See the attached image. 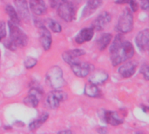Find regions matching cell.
I'll list each match as a JSON object with an SVG mask.
<instances>
[{"instance_id": "6da1fadb", "label": "cell", "mask_w": 149, "mask_h": 134, "mask_svg": "<svg viewBox=\"0 0 149 134\" xmlns=\"http://www.w3.org/2000/svg\"><path fill=\"white\" fill-rule=\"evenodd\" d=\"M109 51L111 54V61L113 66H117L121 63L127 61L134 55V45L130 42L124 41L121 33L115 37Z\"/></svg>"}, {"instance_id": "7a4b0ae2", "label": "cell", "mask_w": 149, "mask_h": 134, "mask_svg": "<svg viewBox=\"0 0 149 134\" xmlns=\"http://www.w3.org/2000/svg\"><path fill=\"white\" fill-rule=\"evenodd\" d=\"M46 82L49 86L53 89L63 88L66 82L63 77V71L59 66H52L46 73Z\"/></svg>"}, {"instance_id": "3957f363", "label": "cell", "mask_w": 149, "mask_h": 134, "mask_svg": "<svg viewBox=\"0 0 149 134\" xmlns=\"http://www.w3.org/2000/svg\"><path fill=\"white\" fill-rule=\"evenodd\" d=\"M134 28V16L130 8H125L119 17L115 30L120 33L130 32Z\"/></svg>"}, {"instance_id": "277c9868", "label": "cell", "mask_w": 149, "mask_h": 134, "mask_svg": "<svg viewBox=\"0 0 149 134\" xmlns=\"http://www.w3.org/2000/svg\"><path fill=\"white\" fill-rule=\"evenodd\" d=\"M9 31H10V38L16 47H24L27 45L28 37L27 35L19 28V26L10 21L8 22Z\"/></svg>"}, {"instance_id": "5b68a950", "label": "cell", "mask_w": 149, "mask_h": 134, "mask_svg": "<svg viewBox=\"0 0 149 134\" xmlns=\"http://www.w3.org/2000/svg\"><path fill=\"white\" fill-rule=\"evenodd\" d=\"M58 16L65 22H72L75 18L76 9L72 2H63L58 4Z\"/></svg>"}, {"instance_id": "8992f818", "label": "cell", "mask_w": 149, "mask_h": 134, "mask_svg": "<svg viewBox=\"0 0 149 134\" xmlns=\"http://www.w3.org/2000/svg\"><path fill=\"white\" fill-rule=\"evenodd\" d=\"M71 68L73 73L79 78H86L94 70L93 65L86 62H82L80 60L72 64Z\"/></svg>"}, {"instance_id": "52a82bcc", "label": "cell", "mask_w": 149, "mask_h": 134, "mask_svg": "<svg viewBox=\"0 0 149 134\" xmlns=\"http://www.w3.org/2000/svg\"><path fill=\"white\" fill-rule=\"evenodd\" d=\"M67 99V93L65 92L61 91L60 89H54V91L51 92L47 97V104L52 109H57L60 102Z\"/></svg>"}, {"instance_id": "ba28073f", "label": "cell", "mask_w": 149, "mask_h": 134, "mask_svg": "<svg viewBox=\"0 0 149 134\" xmlns=\"http://www.w3.org/2000/svg\"><path fill=\"white\" fill-rule=\"evenodd\" d=\"M112 17L110 13L107 11H103L100 13L93 22V28L97 31H102L110 22H111Z\"/></svg>"}, {"instance_id": "9c48e42d", "label": "cell", "mask_w": 149, "mask_h": 134, "mask_svg": "<svg viewBox=\"0 0 149 134\" xmlns=\"http://www.w3.org/2000/svg\"><path fill=\"white\" fill-rule=\"evenodd\" d=\"M135 44L140 51H146L149 48V31L145 29L140 31L135 37Z\"/></svg>"}, {"instance_id": "30bf717a", "label": "cell", "mask_w": 149, "mask_h": 134, "mask_svg": "<svg viewBox=\"0 0 149 134\" xmlns=\"http://www.w3.org/2000/svg\"><path fill=\"white\" fill-rule=\"evenodd\" d=\"M86 54V51L82 49H74V50H69L67 51H65L62 54V58L63 60L67 63L68 65H72L78 60H79L78 58L80 56H83Z\"/></svg>"}, {"instance_id": "8fae6325", "label": "cell", "mask_w": 149, "mask_h": 134, "mask_svg": "<svg viewBox=\"0 0 149 134\" xmlns=\"http://www.w3.org/2000/svg\"><path fill=\"white\" fill-rule=\"evenodd\" d=\"M137 65L138 64L135 61H128V62L125 63L118 70L120 75L124 78H128L132 77L135 73Z\"/></svg>"}, {"instance_id": "7c38bea8", "label": "cell", "mask_w": 149, "mask_h": 134, "mask_svg": "<svg viewBox=\"0 0 149 134\" xmlns=\"http://www.w3.org/2000/svg\"><path fill=\"white\" fill-rule=\"evenodd\" d=\"M39 29H40V43H41V45L45 51H49L51 46H52V34H51L50 31L47 30L46 27L43 24L39 26Z\"/></svg>"}, {"instance_id": "4fadbf2b", "label": "cell", "mask_w": 149, "mask_h": 134, "mask_svg": "<svg viewBox=\"0 0 149 134\" xmlns=\"http://www.w3.org/2000/svg\"><path fill=\"white\" fill-rule=\"evenodd\" d=\"M14 4L19 17H22L24 20L28 21L31 16L26 0H14Z\"/></svg>"}, {"instance_id": "5bb4252c", "label": "cell", "mask_w": 149, "mask_h": 134, "mask_svg": "<svg viewBox=\"0 0 149 134\" xmlns=\"http://www.w3.org/2000/svg\"><path fill=\"white\" fill-rule=\"evenodd\" d=\"M108 78H109V75L105 71L99 70V71H95L93 72V74L89 77L88 82L99 86V85L105 84L108 80Z\"/></svg>"}, {"instance_id": "9a60e30c", "label": "cell", "mask_w": 149, "mask_h": 134, "mask_svg": "<svg viewBox=\"0 0 149 134\" xmlns=\"http://www.w3.org/2000/svg\"><path fill=\"white\" fill-rule=\"evenodd\" d=\"M94 35V29L93 27L82 29L75 37V42L79 44H82L85 42L90 41Z\"/></svg>"}, {"instance_id": "2e32d148", "label": "cell", "mask_w": 149, "mask_h": 134, "mask_svg": "<svg viewBox=\"0 0 149 134\" xmlns=\"http://www.w3.org/2000/svg\"><path fill=\"white\" fill-rule=\"evenodd\" d=\"M102 119L109 125L113 126H118L123 123V119L119 116V114L115 112L111 111H104Z\"/></svg>"}, {"instance_id": "e0dca14e", "label": "cell", "mask_w": 149, "mask_h": 134, "mask_svg": "<svg viewBox=\"0 0 149 134\" xmlns=\"http://www.w3.org/2000/svg\"><path fill=\"white\" fill-rule=\"evenodd\" d=\"M30 9L37 16L43 15L46 12L47 7L44 0H30Z\"/></svg>"}, {"instance_id": "ac0fdd59", "label": "cell", "mask_w": 149, "mask_h": 134, "mask_svg": "<svg viewBox=\"0 0 149 134\" xmlns=\"http://www.w3.org/2000/svg\"><path fill=\"white\" fill-rule=\"evenodd\" d=\"M39 94H41V92L38 91L37 88H33L30 91L29 95L24 99V103L31 107H37L39 103Z\"/></svg>"}, {"instance_id": "d6986e66", "label": "cell", "mask_w": 149, "mask_h": 134, "mask_svg": "<svg viewBox=\"0 0 149 134\" xmlns=\"http://www.w3.org/2000/svg\"><path fill=\"white\" fill-rule=\"evenodd\" d=\"M102 4V0H88L85 9L83 10L82 15L84 17L90 16Z\"/></svg>"}, {"instance_id": "ffe728a7", "label": "cell", "mask_w": 149, "mask_h": 134, "mask_svg": "<svg viewBox=\"0 0 149 134\" xmlns=\"http://www.w3.org/2000/svg\"><path fill=\"white\" fill-rule=\"evenodd\" d=\"M112 34L110 33H104L102 34L98 39H97V46L100 51L107 49V47L109 45L111 40H112Z\"/></svg>"}, {"instance_id": "44dd1931", "label": "cell", "mask_w": 149, "mask_h": 134, "mask_svg": "<svg viewBox=\"0 0 149 134\" xmlns=\"http://www.w3.org/2000/svg\"><path fill=\"white\" fill-rule=\"evenodd\" d=\"M84 92H85V94L90 98H98L100 95V91L98 85H93L90 82L86 85Z\"/></svg>"}, {"instance_id": "7402d4cb", "label": "cell", "mask_w": 149, "mask_h": 134, "mask_svg": "<svg viewBox=\"0 0 149 134\" xmlns=\"http://www.w3.org/2000/svg\"><path fill=\"white\" fill-rule=\"evenodd\" d=\"M5 11H6L7 15L10 17V21L14 23V24H17V25H19V24H20V17H19L17 10H15V8L13 6L8 4L5 7Z\"/></svg>"}, {"instance_id": "603a6c76", "label": "cell", "mask_w": 149, "mask_h": 134, "mask_svg": "<svg viewBox=\"0 0 149 134\" xmlns=\"http://www.w3.org/2000/svg\"><path fill=\"white\" fill-rule=\"evenodd\" d=\"M48 113L47 112H45L44 114H42L38 119H35L34 121H32L30 125H29V129L31 131H34V130H37L38 129L47 119H48Z\"/></svg>"}, {"instance_id": "cb8c5ba5", "label": "cell", "mask_w": 149, "mask_h": 134, "mask_svg": "<svg viewBox=\"0 0 149 134\" xmlns=\"http://www.w3.org/2000/svg\"><path fill=\"white\" fill-rule=\"evenodd\" d=\"M48 26H49L50 30H52V31L56 32V33L61 32V31H62L61 25L57 21H55L53 19H49L48 20Z\"/></svg>"}, {"instance_id": "d4e9b609", "label": "cell", "mask_w": 149, "mask_h": 134, "mask_svg": "<svg viewBox=\"0 0 149 134\" xmlns=\"http://www.w3.org/2000/svg\"><path fill=\"white\" fill-rule=\"evenodd\" d=\"M38 63V60L34 58H27L25 60H24V66L27 68V69H31L33 68Z\"/></svg>"}, {"instance_id": "484cf974", "label": "cell", "mask_w": 149, "mask_h": 134, "mask_svg": "<svg viewBox=\"0 0 149 134\" xmlns=\"http://www.w3.org/2000/svg\"><path fill=\"white\" fill-rule=\"evenodd\" d=\"M6 36V27L5 23L3 21H0V41H2Z\"/></svg>"}, {"instance_id": "4316f807", "label": "cell", "mask_w": 149, "mask_h": 134, "mask_svg": "<svg viewBox=\"0 0 149 134\" xmlns=\"http://www.w3.org/2000/svg\"><path fill=\"white\" fill-rule=\"evenodd\" d=\"M141 73L143 74V76H144V78H145V79L146 80H148L149 79V68H148V65H144L143 66H142V68H141Z\"/></svg>"}, {"instance_id": "83f0119b", "label": "cell", "mask_w": 149, "mask_h": 134, "mask_svg": "<svg viewBox=\"0 0 149 134\" xmlns=\"http://www.w3.org/2000/svg\"><path fill=\"white\" fill-rule=\"evenodd\" d=\"M129 6H130V9L133 12H135L138 10V8H139V5H138V3L136 0H130L129 1Z\"/></svg>"}, {"instance_id": "f1b7e54d", "label": "cell", "mask_w": 149, "mask_h": 134, "mask_svg": "<svg viewBox=\"0 0 149 134\" xmlns=\"http://www.w3.org/2000/svg\"><path fill=\"white\" fill-rule=\"evenodd\" d=\"M141 7H142V9L145 10H148L149 0H141Z\"/></svg>"}, {"instance_id": "f546056e", "label": "cell", "mask_w": 149, "mask_h": 134, "mask_svg": "<svg viewBox=\"0 0 149 134\" xmlns=\"http://www.w3.org/2000/svg\"><path fill=\"white\" fill-rule=\"evenodd\" d=\"M50 3H51V6L52 8H56L58 6V4L60 3L59 0H50Z\"/></svg>"}, {"instance_id": "4dcf8cb0", "label": "cell", "mask_w": 149, "mask_h": 134, "mask_svg": "<svg viewBox=\"0 0 149 134\" xmlns=\"http://www.w3.org/2000/svg\"><path fill=\"white\" fill-rule=\"evenodd\" d=\"M130 0H116L115 3L117 4H124V3H128Z\"/></svg>"}, {"instance_id": "1f68e13d", "label": "cell", "mask_w": 149, "mask_h": 134, "mask_svg": "<svg viewBox=\"0 0 149 134\" xmlns=\"http://www.w3.org/2000/svg\"><path fill=\"white\" fill-rule=\"evenodd\" d=\"M59 133H72V131H61Z\"/></svg>"}, {"instance_id": "d6a6232c", "label": "cell", "mask_w": 149, "mask_h": 134, "mask_svg": "<svg viewBox=\"0 0 149 134\" xmlns=\"http://www.w3.org/2000/svg\"><path fill=\"white\" fill-rule=\"evenodd\" d=\"M142 108L144 109L145 112H148V107H145V106H142Z\"/></svg>"}, {"instance_id": "836d02e7", "label": "cell", "mask_w": 149, "mask_h": 134, "mask_svg": "<svg viewBox=\"0 0 149 134\" xmlns=\"http://www.w3.org/2000/svg\"><path fill=\"white\" fill-rule=\"evenodd\" d=\"M60 1V3H63V2H65V1H67V0H59Z\"/></svg>"}]
</instances>
